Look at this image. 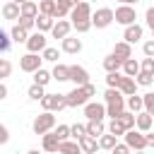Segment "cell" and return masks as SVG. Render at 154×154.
I'll use <instances>...</instances> for the list:
<instances>
[{"instance_id": "9f6ffc18", "label": "cell", "mask_w": 154, "mask_h": 154, "mask_svg": "<svg viewBox=\"0 0 154 154\" xmlns=\"http://www.w3.org/2000/svg\"><path fill=\"white\" fill-rule=\"evenodd\" d=\"M2 99H7V84L5 82H0V101Z\"/></svg>"}, {"instance_id": "d4e9b609", "label": "cell", "mask_w": 154, "mask_h": 154, "mask_svg": "<svg viewBox=\"0 0 154 154\" xmlns=\"http://www.w3.org/2000/svg\"><path fill=\"white\" fill-rule=\"evenodd\" d=\"M120 67H123V60L116 58L113 53L103 58V70H106V72H120Z\"/></svg>"}, {"instance_id": "f546056e", "label": "cell", "mask_w": 154, "mask_h": 154, "mask_svg": "<svg viewBox=\"0 0 154 154\" xmlns=\"http://www.w3.org/2000/svg\"><path fill=\"white\" fill-rule=\"evenodd\" d=\"M116 120H118V123H120L125 130H132V128H135V113H130L128 108H125V111H123V113H120Z\"/></svg>"}, {"instance_id": "e0dca14e", "label": "cell", "mask_w": 154, "mask_h": 154, "mask_svg": "<svg viewBox=\"0 0 154 154\" xmlns=\"http://www.w3.org/2000/svg\"><path fill=\"white\" fill-rule=\"evenodd\" d=\"M87 135L89 137H94V140H99L103 132H106V125H103V120H87Z\"/></svg>"}, {"instance_id": "11a10c76", "label": "cell", "mask_w": 154, "mask_h": 154, "mask_svg": "<svg viewBox=\"0 0 154 154\" xmlns=\"http://www.w3.org/2000/svg\"><path fill=\"white\" fill-rule=\"evenodd\" d=\"M144 140H147V147H154V132H144Z\"/></svg>"}, {"instance_id": "ab89813d", "label": "cell", "mask_w": 154, "mask_h": 154, "mask_svg": "<svg viewBox=\"0 0 154 154\" xmlns=\"http://www.w3.org/2000/svg\"><path fill=\"white\" fill-rule=\"evenodd\" d=\"M120 99H125V96L120 94V89H106V91H103V101H106V103H113V101H120Z\"/></svg>"}, {"instance_id": "30bf717a", "label": "cell", "mask_w": 154, "mask_h": 154, "mask_svg": "<svg viewBox=\"0 0 154 154\" xmlns=\"http://www.w3.org/2000/svg\"><path fill=\"white\" fill-rule=\"evenodd\" d=\"M84 116H87V120H103L106 118V103H99V101L84 103Z\"/></svg>"}, {"instance_id": "ba28073f", "label": "cell", "mask_w": 154, "mask_h": 154, "mask_svg": "<svg viewBox=\"0 0 154 154\" xmlns=\"http://www.w3.org/2000/svg\"><path fill=\"white\" fill-rule=\"evenodd\" d=\"M46 46H48L46 34H41V31L29 34V38H26V51H29V53H43V48H46Z\"/></svg>"}, {"instance_id": "9a60e30c", "label": "cell", "mask_w": 154, "mask_h": 154, "mask_svg": "<svg viewBox=\"0 0 154 154\" xmlns=\"http://www.w3.org/2000/svg\"><path fill=\"white\" fill-rule=\"evenodd\" d=\"M41 149H43V154H58V137L53 135V130L41 137Z\"/></svg>"}, {"instance_id": "be15d7a7", "label": "cell", "mask_w": 154, "mask_h": 154, "mask_svg": "<svg viewBox=\"0 0 154 154\" xmlns=\"http://www.w3.org/2000/svg\"><path fill=\"white\" fill-rule=\"evenodd\" d=\"M135 154H144V152H135Z\"/></svg>"}, {"instance_id": "484cf974", "label": "cell", "mask_w": 154, "mask_h": 154, "mask_svg": "<svg viewBox=\"0 0 154 154\" xmlns=\"http://www.w3.org/2000/svg\"><path fill=\"white\" fill-rule=\"evenodd\" d=\"M123 75L125 77H137V72H140V63L135 60V58H128V60H123Z\"/></svg>"}, {"instance_id": "5bb4252c", "label": "cell", "mask_w": 154, "mask_h": 154, "mask_svg": "<svg viewBox=\"0 0 154 154\" xmlns=\"http://www.w3.org/2000/svg\"><path fill=\"white\" fill-rule=\"evenodd\" d=\"M60 48H63L65 53H70V55H77V53L82 51V38H77V36H65V38L60 41Z\"/></svg>"}, {"instance_id": "4316f807", "label": "cell", "mask_w": 154, "mask_h": 154, "mask_svg": "<svg viewBox=\"0 0 154 154\" xmlns=\"http://www.w3.org/2000/svg\"><path fill=\"white\" fill-rule=\"evenodd\" d=\"M125 108L130 111V113H142V96H137V94H132V96H125Z\"/></svg>"}, {"instance_id": "836d02e7", "label": "cell", "mask_w": 154, "mask_h": 154, "mask_svg": "<svg viewBox=\"0 0 154 154\" xmlns=\"http://www.w3.org/2000/svg\"><path fill=\"white\" fill-rule=\"evenodd\" d=\"M38 12L53 17L55 14V0H38Z\"/></svg>"}, {"instance_id": "83f0119b", "label": "cell", "mask_w": 154, "mask_h": 154, "mask_svg": "<svg viewBox=\"0 0 154 154\" xmlns=\"http://www.w3.org/2000/svg\"><path fill=\"white\" fill-rule=\"evenodd\" d=\"M2 17H5V19H12V22L19 19V5H14L12 0L5 2V5H2Z\"/></svg>"}, {"instance_id": "4dcf8cb0", "label": "cell", "mask_w": 154, "mask_h": 154, "mask_svg": "<svg viewBox=\"0 0 154 154\" xmlns=\"http://www.w3.org/2000/svg\"><path fill=\"white\" fill-rule=\"evenodd\" d=\"M10 38H12V41H17V43H26L29 31H24L19 24H14V26H12V31H10Z\"/></svg>"}, {"instance_id": "5b68a950", "label": "cell", "mask_w": 154, "mask_h": 154, "mask_svg": "<svg viewBox=\"0 0 154 154\" xmlns=\"http://www.w3.org/2000/svg\"><path fill=\"white\" fill-rule=\"evenodd\" d=\"M65 103H67V108L84 106V103H89V94L84 91V87H75L72 91H67V94H65Z\"/></svg>"}, {"instance_id": "d590c367", "label": "cell", "mask_w": 154, "mask_h": 154, "mask_svg": "<svg viewBox=\"0 0 154 154\" xmlns=\"http://www.w3.org/2000/svg\"><path fill=\"white\" fill-rule=\"evenodd\" d=\"M120 79H123V72H106V84H108V89H118V87H120Z\"/></svg>"}, {"instance_id": "f35d334b", "label": "cell", "mask_w": 154, "mask_h": 154, "mask_svg": "<svg viewBox=\"0 0 154 154\" xmlns=\"http://www.w3.org/2000/svg\"><path fill=\"white\" fill-rule=\"evenodd\" d=\"M135 82H137V87H152V84H154V75H147V72H137Z\"/></svg>"}, {"instance_id": "ac0fdd59", "label": "cell", "mask_w": 154, "mask_h": 154, "mask_svg": "<svg viewBox=\"0 0 154 154\" xmlns=\"http://www.w3.org/2000/svg\"><path fill=\"white\" fill-rule=\"evenodd\" d=\"M77 144H79L82 154H96V149H99V140H94L89 135H84L82 140H77Z\"/></svg>"}, {"instance_id": "3957f363", "label": "cell", "mask_w": 154, "mask_h": 154, "mask_svg": "<svg viewBox=\"0 0 154 154\" xmlns=\"http://www.w3.org/2000/svg\"><path fill=\"white\" fill-rule=\"evenodd\" d=\"M111 24H113V10H111V7H99V10L91 12V26L106 29V26H111Z\"/></svg>"}, {"instance_id": "60d3db41", "label": "cell", "mask_w": 154, "mask_h": 154, "mask_svg": "<svg viewBox=\"0 0 154 154\" xmlns=\"http://www.w3.org/2000/svg\"><path fill=\"white\" fill-rule=\"evenodd\" d=\"M53 135L58 137V142L70 140V125H58V128H53Z\"/></svg>"}, {"instance_id": "ffe728a7", "label": "cell", "mask_w": 154, "mask_h": 154, "mask_svg": "<svg viewBox=\"0 0 154 154\" xmlns=\"http://www.w3.org/2000/svg\"><path fill=\"white\" fill-rule=\"evenodd\" d=\"M118 89H120L123 96H132V94H137V82H135V77H125V75H123Z\"/></svg>"}, {"instance_id": "f1b7e54d", "label": "cell", "mask_w": 154, "mask_h": 154, "mask_svg": "<svg viewBox=\"0 0 154 154\" xmlns=\"http://www.w3.org/2000/svg\"><path fill=\"white\" fill-rule=\"evenodd\" d=\"M116 144H118V137L111 135V132H103V135L99 137V149H108V152H111Z\"/></svg>"}, {"instance_id": "8992f818", "label": "cell", "mask_w": 154, "mask_h": 154, "mask_svg": "<svg viewBox=\"0 0 154 154\" xmlns=\"http://www.w3.org/2000/svg\"><path fill=\"white\" fill-rule=\"evenodd\" d=\"M41 106H43V111H51V113L63 111V108H67L65 94H46V96L41 99Z\"/></svg>"}, {"instance_id": "1f68e13d", "label": "cell", "mask_w": 154, "mask_h": 154, "mask_svg": "<svg viewBox=\"0 0 154 154\" xmlns=\"http://www.w3.org/2000/svg\"><path fill=\"white\" fill-rule=\"evenodd\" d=\"M51 79H53V77H51V72H48V70H43V67H38V70L34 72V84H38V87H46Z\"/></svg>"}, {"instance_id": "2e32d148", "label": "cell", "mask_w": 154, "mask_h": 154, "mask_svg": "<svg viewBox=\"0 0 154 154\" xmlns=\"http://www.w3.org/2000/svg\"><path fill=\"white\" fill-rule=\"evenodd\" d=\"M152 125H154V118L149 116V113H137L135 116V130H140V132H149L152 130Z\"/></svg>"}, {"instance_id": "680465c9", "label": "cell", "mask_w": 154, "mask_h": 154, "mask_svg": "<svg viewBox=\"0 0 154 154\" xmlns=\"http://www.w3.org/2000/svg\"><path fill=\"white\" fill-rule=\"evenodd\" d=\"M26 154H41V152H38V149H29Z\"/></svg>"}, {"instance_id": "603a6c76", "label": "cell", "mask_w": 154, "mask_h": 154, "mask_svg": "<svg viewBox=\"0 0 154 154\" xmlns=\"http://www.w3.org/2000/svg\"><path fill=\"white\" fill-rule=\"evenodd\" d=\"M58 154H82V149L75 140H65V142H58Z\"/></svg>"}, {"instance_id": "681fc988", "label": "cell", "mask_w": 154, "mask_h": 154, "mask_svg": "<svg viewBox=\"0 0 154 154\" xmlns=\"http://www.w3.org/2000/svg\"><path fill=\"white\" fill-rule=\"evenodd\" d=\"M77 2H79V0H55V5L63 7V10H67V12H70L72 7H77Z\"/></svg>"}, {"instance_id": "b9f144b4", "label": "cell", "mask_w": 154, "mask_h": 154, "mask_svg": "<svg viewBox=\"0 0 154 154\" xmlns=\"http://www.w3.org/2000/svg\"><path fill=\"white\" fill-rule=\"evenodd\" d=\"M10 72H12V63L5 60V58H0V82H2L5 77H10Z\"/></svg>"}, {"instance_id": "ee69618b", "label": "cell", "mask_w": 154, "mask_h": 154, "mask_svg": "<svg viewBox=\"0 0 154 154\" xmlns=\"http://www.w3.org/2000/svg\"><path fill=\"white\" fill-rule=\"evenodd\" d=\"M108 132L116 135V137H120V135H125V128H123L118 120H111V123H108Z\"/></svg>"}, {"instance_id": "6125c7cd", "label": "cell", "mask_w": 154, "mask_h": 154, "mask_svg": "<svg viewBox=\"0 0 154 154\" xmlns=\"http://www.w3.org/2000/svg\"><path fill=\"white\" fill-rule=\"evenodd\" d=\"M152 38H154V29H152Z\"/></svg>"}, {"instance_id": "816d5d0a", "label": "cell", "mask_w": 154, "mask_h": 154, "mask_svg": "<svg viewBox=\"0 0 154 154\" xmlns=\"http://www.w3.org/2000/svg\"><path fill=\"white\" fill-rule=\"evenodd\" d=\"M7 142H10V130H7V125L0 123V144H7Z\"/></svg>"}, {"instance_id": "8fae6325", "label": "cell", "mask_w": 154, "mask_h": 154, "mask_svg": "<svg viewBox=\"0 0 154 154\" xmlns=\"http://www.w3.org/2000/svg\"><path fill=\"white\" fill-rule=\"evenodd\" d=\"M70 82H72L75 87H84V84L89 82L87 67H82V65H70Z\"/></svg>"}, {"instance_id": "94428289", "label": "cell", "mask_w": 154, "mask_h": 154, "mask_svg": "<svg viewBox=\"0 0 154 154\" xmlns=\"http://www.w3.org/2000/svg\"><path fill=\"white\" fill-rule=\"evenodd\" d=\"M118 2H120V5H125V0H118Z\"/></svg>"}, {"instance_id": "d6a6232c", "label": "cell", "mask_w": 154, "mask_h": 154, "mask_svg": "<svg viewBox=\"0 0 154 154\" xmlns=\"http://www.w3.org/2000/svg\"><path fill=\"white\" fill-rule=\"evenodd\" d=\"M26 96H29L31 101H41V99L46 96V87H38V84H31V87L26 89Z\"/></svg>"}, {"instance_id": "44dd1931", "label": "cell", "mask_w": 154, "mask_h": 154, "mask_svg": "<svg viewBox=\"0 0 154 154\" xmlns=\"http://www.w3.org/2000/svg\"><path fill=\"white\" fill-rule=\"evenodd\" d=\"M113 55L120 58V60H128V58H132V46L125 43V41H118V43L113 46Z\"/></svg>"}, {"instance_id": "277c9868", "label": "cell", "mask_w": 154, "mask_h": 154, "mask_svg": "<svg viewBox=\"0 0 154 154\" xmlns=\"http://www.w3.org/2000/svg\"><path fill=\"white\" fill-rule=\"evenodd\" d=\"M125 144L130 147V149H135V152H144L147 149V140H144V132H140V130H125Z\"/></svg>"}, {"instance_id": "f6af8a7d", "label": "cell", "mask_w": 154, "mask_h": 154, "mask_svg": "<svg viewBox=\"0 0 154 154\" xmlns=\"http://www.w3.org/2000/svg\"><path fill=\"white\" fill-rule=\"evenodd\" d=\"M140 72H147V75H154V58H144L140 63Z\"/></svg>"}, {"instance_id": "7402d4cb", "label": "cell", "mask_w": 154, "mask_h": 154, "mask_svg": "<svg viewBox=\"0 0 154 154\" xmlns=\"http://www.w3.org/2000/svg\"><path fill=\"white\" fill-rule=\"evenodd\" d=\"M51 77H53L55 82H67V79H70V65H60V63H55V67L51 70Z\"/></svg>"}, {"instance_id": "7bdbcfd3", "label": "cell", "mask_w": 154, "mask_h": 154, "mask_svg": "<svg viewBox=\"0 0 154 154\" xmlns=\"http://www.w3.org/2000/svg\"><path fill=\"white\" fill-rule=\"evenodd\" d=\"M34 19H36V17H34ZM34 19H31V17H19V19H17V24H19L24 31H31V29H36Z\"/></svg>"}, {"instance_id": "4fadbf2b", "label": "cell", "mask_w": 154, "mask_h": 154, "mask_svg": "<svg viewBox=\"0 0 154 154\" xmlns=\"http://www.w3.org/2000/svg\"><path fill=\"white\" fill-rule=\"evenodd\" d=\"M70 29H72V24H70L67 19H55L51 34H53V38H60V41H63L65 36H70Z\"/></svg>"}, {"instance_id": "cb8c5ba5", "label": "cell", "mask_w": 154, "mask_h": 154, "mask_svg": "<svg viewBox=\"0 0 154 154\" xmlns=\"http://www.w3.org/2000/svg\"><path fill=\"white\" fill-rule=\"evenodd\" d=\"M38 14V2H34V0H26L24 5H19V17H36Z\"/></svg>"}, {"instance_id": "bcb514c9", "label": "cell", "mask_w": 154, "mask_h": 154, "mask_svg": "<svg viewBox=\"0 0 154 154\" xmlns=\"http://www.w3.org/2000/svg\"><path fill=\"white\" fill-rule=\"evenodd\" d=\"M10 46H12V38L0 29V53H7V51H10Z\"/></svg>"}, {"instance_id": "7c38bea8", "label": "cell", "mask_w": 154, "mask_h": 154, "mask_svg": "<svg viewBox=\"0 0 154 154\" xmlns=\"http://www.w3.org/2000/svg\"><path fill=\"white\" fill-rule=\"evenodd\" d=\"M142 34H144L142 24H130V26H125V31H123V41L132 46V43H137V41L142 38Z\"/></svg>"}, {"instance_id": "74e56055", "label": "cell", "mask_w": 154, "mask_h": 154, "mask_svg": "<svg viewBox=\"0 0 154 154\" xmlns=\"http://www.w3.org/2000/svg\"><path fill=\"white\" fill-rule=\"evenodd\" d=\"M41 58H43V60H48V63H58L60 53H58V48H51V46H46V48H43V53H41Z\"/></svg>"}, {"instance_id": "6f0895ef", "label": "cell", "mask_w": 154, "mask_h": 154, "mask_svg": "<svg viewBox=\"0 0 154 154\" xmlns=\"http://www.w3.org/2000/svg\"><path fill=\"white\" fill-rule=\"evenodd\" d=\"M137 2H140V0H125V5H130V7H132V5H137Z\"/></svg>"}, {"instance_id": "e575fe53", "label": "cell", "mask_w": 154, "mask_h": 154, "mask_svg": "<svg viewBox=\"0 0 154 154\" xmlns=\"http://www.w3.org/2000/svg\"><path fill=\"white\" fill-rule=\"evenodd\" d=\"M142 111L149 113V116L154 118V91H149V94L142 96Z\"/></svg>"}, {"instance_id": "d6986e66", "label": "cell", "mask_w": 154, "mask_h": 154, "mask_svg": "<svg viewBox=\"0 0 154 154\" xmlns=\"http://www.w3.org/2000/svg\"><path fill=\"white\" fill-rule=\"evenodd\" d=\"M53 17H48V14H36V19H34V24H36V31H41V34H46V31H51L53 29Z\"/></svg>"}, {"instance_id": "f5cc1de1", "label": "cell", "mask_w": 154, "mask_h": 154, "mask_svg": "<svg viewBox=\"0 0 154 154\" xmlns=\"http://www.w3.org/2000/svg\"><path fill=\"white\" fill-rule=\"evenodd\" d=\"M144 19H147V26L154 29V7H149V10L144 12Z\"/></svg>"}, {"instance_id": "6da1fadb", "label": "cell", "mask_w": 154, "mask_h": 154, "mask_svg": "<svg viewBox=\"0 0 154 154\" xmlns=\"http://www.w3.org/2000/svg\"><path fill=\"white\" fill-rule=\"evenodd\" d=\"M55 128V116L51 113V111H43L41 116H36L34 118V123H31V130H34V135H46V132H51Z\"/></svg>"}, {"instance_id": "91938a15", "label": "cell", "mask_w": 154, "mask_h": 154, "mask_svg": "<svg viewBox=\"0 0 154 154\" xmlns=\"http://www.w3.org/2000/svg\"><path fill=\"white\" fill-rule=\"evenodd\" d=\"M12 2H14V5H24L26 0H12Z\"/></svg>"}, {"instance_id": "db71d44e", "label": "cell", "mask_w": 154, "mask_h": 154, "mask_svg": "<svg viewBox=\"0 0 154 154\" xmlns=\"http://www.w3.org/2000/svg\"><path fill=\"white\" fill-rule=\"evenodd\" d=\"M84 91L89 94V99H91V96H96V87H94L91 82H87V84H84Z\"/></svg>"}, {"instance_id": "8d00e7d4", "label": "cell", "mask_w": 154, "mask_h": 154, "mask_svg": "<svg viewBox=\"0 0 154 154\" xmlns=\"http://www.w3.org/2000/svg\"><path fill=\"white\" fill-rule=\"evenodd\" d=\"M84 135H87V128H84L82 123H75V125H70V137H72L75 142H77V140H82Z\"/></svg>"}, {"instance_id": "f907efd6", "label": "cell", "mask_w": 154, "mask_h": 154, "mask_svg": "<svg viewBox=\"0 0 154 154\" xmlns=\"http://www.w3.org/2000/svg\"><path fill=\"white\" fill-rule=\"evenodd\" d=\"M111 154H130V147H128L125 142H118V144L111 149Z\"/></svg>"}, {"instance_id": "7dc6e473", "label": "cell", "mask_w": 154, "mask_h": 154, "mask_svg": "<svg viewBox=\"0 0 154 154\" xmlns=\"http://www.w3.org/2000/svg\"><path fill=\"white\" fill-rule=\"evenodd\" d=\"M72 24V22H70ZM72 29L77 31V34H87L89 29H91V19H87V22H77V24H72Z\"/></svg>"}, {"instance_id": "9c48e42d", "label": "cell", "mask_w": 154, "mask_h": 154, "mask_svg": "<svg viewBox=\"0 0 154 154\" xmlns=\"http://www.w3.org/2000/svg\"><path fill=\"white\" fill-rule=\"evenodd\" d=\"M41 60L43 58H38V53H26V55H22L19 58V70L22 72H36L38 67H41Z\"/></svg>"}, {"instance_id": "7a4b0ae2", "label": "cell", "mask_w": 154, "mask_h": 154, "mask_svg": "<svg viewBox=\"0 0 154 154\" xmlns=\"http://www.w3.org/2000/svg\"><path fill=\"white\" fill-rule=\"evenodd\" d=\"M113 22H118V24H123V26L137 24V12H135V7H130V5L116 7V10H113Z\"/></svg>"}, {"instance_id": "c3c4849f", "label": "cell", "mask_w": 154, "mask_h": 154, "mask_svg": "<svg viewBox=\"0 0 154 154\" xmlns=\"http://www.w3.org/2000/svg\"><path fill=\"white\" fill-rule=\"evenodd\" d=\"M142 53H144V58H154V38L142 43Z\"/></svg>"}, {"instance_id": "52a82bcc", "label": "cell", "mask_w": 154, "mask_h": 154, "mask_svg": "<svg viewBox=\"0 0 154 154\" xmlns=\"http://www.w3.org/2000/svg\"><path fill=\"white\" fill-rule=\"evenodd\" d=\"M91 5L87 2V0H79L77 2V7H72L70 10V19H72V24H77V22H87V19H91Z\"/></svg>"}]
</instances>
